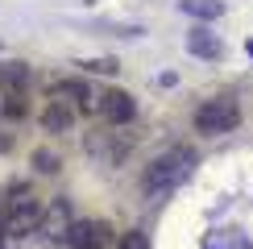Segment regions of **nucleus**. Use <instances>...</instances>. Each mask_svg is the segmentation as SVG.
<instances>
[{"instance_id": "1", "label": "nucleus", "mask_w": 253, "mask_h": 249, "mask_svg": "<svg viewBox=\"0 0 253 249\" xmlns=\"http://www.w3.org/2000/svg\"><path fill=\"white\" fill-rule=\"evenodd\" d=\"M42 216H46V204L34 187L25 183H13L4 191V212H0V224H4L8 237H25V233H38L42 228Z\"/></svg>"}, {"instance_id": "2", "label": "nucleus", "mask_w": 253, "mask_h": 249, "mask_svg": "<svg viewBox=\"0 0 253 249\" xmlns=\"http://www.w3.org/2000/svg\"><path fill=\"white\" fill-rule=\"evenodd\" d=\"M191 166H195V150L191 145H174V150H166V154H158V158L150 162V170H145V195L150 200H162V195H170L178 183L191 174Z\"/></svg>"}, {"instance_id": "3", "label": "nucleus", "mask_w": 253, "mask_h": 249, "mask_svg": "<svg viewBox=\"0 0 253 249\" xmlns=\"http://www.w3.org/2000/svg\"><path fill=\"white\" fill-rule=\"evenodd\" d=\"M241 124V104L233 96H216V100H204L195 108V129L204 137H220V133H233Z\"/></svg>"}, {"instance_id": "4", "label": "nucleus", "mask_w": 253, "mask_h": 249, "mask_svg": "<svg viewBox=\"0 0 253 249\" xmlns=\"http://www.w3.org/2000/svg\"><path fill=\"white\" fill-rule=\"evenodd\" d=\"M67 245L71 249H108L112 245V228L104 220H79L67 233Z\"/></svg>"}, {"instance_id": "5", "label": "nucleus", "mask_w": 253, "mask_h": 249, "mask_svg": "<svg viewBox=\"0 0 253 249\" xmlns=\"http://www.w3.org/2000/svg\"><path fill=\"white\" fill-rule=\"evenodd\" d=\"M100 117L108 121V124H129L137 117V100L129 96V91L112 87V91H104V96H100Z\"/></svg>"}, {"instance_id": "6", "label": "nucleus", "mask_w": 253, "mask_h": 249, "mask_svg": "<svg viewBox=\"0 0 253 249\" xmlns=\"http://www.w3.org/2000/svg\"><path fill=\"white\" fill-rule=\"evenodd\" d=\"M71 228H75V220H71L67 200H54V204L46 208V216H42V233H46V237H62V241H67Z\"/></svg>"}, {"instance_id": "7", "label": "nucleus", "mask_w": 253, "mask_h": 249, "mask_svg": "<svg viewBox=\"0 0 253 249\" xmlns=\"http://www.w3.org/2000/svg\"><path fill=\"white\" fill-rule=\"evenodd\" d=\"M71 124H75V108L67 100H50V108L42 112V129L46 133H67Z\"/></svg>"}, {"instance_id": "8", "label": "nucleus", "mask_w": 253, "mask_h": 249, "mask_svg": "<svg viewBox=\"0 0 253 249\" xmlns=\"http://www.w3.org/2000/svg\"><path fill=\"white\" fill-rule=\"evenodd\" d=\"M187 50H191L195 58H220L224 54V42L216 34H208V29H191V34H187Z\"/></svg>"}, {"instance_id": "9", "label": "nucleus", "mask_w": 253, "mask_h": 249, "mask_svg": "<svg viewBox=\"0 0 253 249\" xmlns=\"http://www.w3.org/2000/svg\"><path fill=\"white\" fill-rule=\"evenodd\" d=\"M0 112L13 117V121L25 117V87H21V83H4L0 79Z\"/></svg>"}, {"instance_id": "10", "label": "nucleus", "mask_w": 253, "mask_h": 249, "mask_svg": "<svg viewBox=\"0 0 253 249\" xmlns=\"http://www.w3.org/2000/svg\"><path fill=\"white\" fill-rule=\"evenodd\" d=\"M183 8H187L191 17H199V21H212V17L224 13V4H220V0H183Z\"/></svg>"}, {"instance_id": "11", "label": "nucleus", "mask_w": 253, "mask_h": 249, "mask_svg": "<svg viewBox=\"0 0 253 249\" xmlns=\"http://www.w3.org/2000/svg\"><path fill=\"white\" fill-rule=\"evenodd\" d=\"M79 67L87 71V75H117V71H121V62H117V58H83Z\"/></svg>"}, {"instance_id": "12", "label": "nucleus", "mask_w": 253, "mask_h": 249, "mask_svg": "<svg viewBox=\"0 0 253 249\" xmlns=\"http://www.w3.org/2000/svg\"><path fill=\"white\" fill-rule=\"evenodd\" d=\"M117 249H150V237H145L141 228H129V233L117 241Z\"/></svg>"}, {"instance_id": "13", "label": "nucleus", "mask_w": 253, "mask_h": 249, "mask_svg": "<svg viewBox=\"0 0 253 249\" xmlns=\"http://www.w3.org/2000/svg\"><path fill=\"white\" fill-rule=\"evenodd\" d=\"M34 162L42 166V170H58V158H54L50 150H38V154H34Z\"/></svg>"}, {"instance_id": "14", "label": "nucleus", "mask_w": 253, "mask_h": 249, "mask_svg": "<svg viewBox=\"0 0 253 249\" xmlns=\"http://www.w3.org/2000/svg\"><path fill=\"white\" fill-rule=\"evenodd\" d=\"M4 237H8V233H4V224H0V245H4Z\"/></svg>"}]
</instances>
